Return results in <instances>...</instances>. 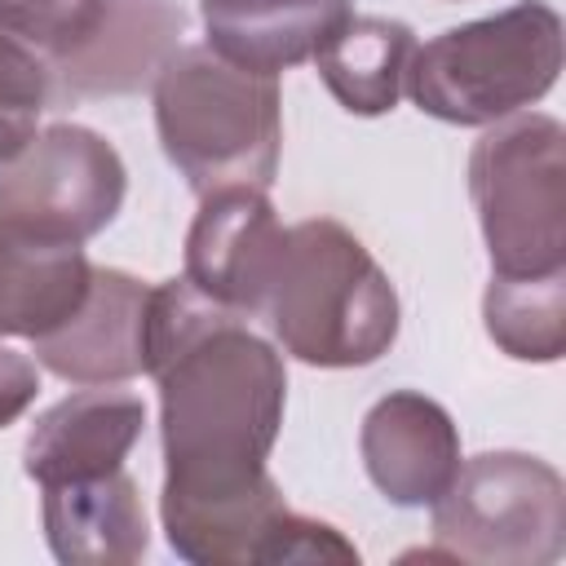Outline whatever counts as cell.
<instances>
[{
	"label": "cell",
	"instance_id": "3957f363",
	"mask_svg": "<svg viewBox=\"0 0 566 566\" xmlns=\"http://www.w3.org/2000/svg\"><path fill=\"white\" fill-rule=\"evenodd\" d=\"M155 133L195 195L226 186L265 190L283 150V97L274 75H252L208 44H181L155 75Z\"/></svg>",
	"mask_w": 566,
	"mask_h": 566
},
{
	"label": "cell",
	"instance_id": "ac0fdd59",
	"mask_svg": "<svg viewBox=\"0 0 566 566\" xmlns=\"http://www.w3.org/2000/svg\"><path fill=\"white\" fill-rule=\"evenodd\" d=\"M53 102L49 62L22 40L0 31V164H9L31 137Z\"/></svg>",
	"mask_w": 566,
	"mask_h": 566
},
{
	"label": "cell",
	"instance_id": "8fae6325",
	"mask_svg": "<svg viewBox=\"0 0 566 566\" xmlns=\"http://www.w3.org/2000/svg\"><path fill=\"white\" fill-rule=\"evenodd\" d=\"M181 31L177 0H106L93 35L49 62L53 102L124 97L155 84L159 66L181 49Z\"/></svg>",
	"mask_w": 566,
	"mask_h": 566
},
{
	"label": "cell",
	"instance_id": "52a82bcc",
	"mask_svg": "<svg viewBox=\"0 0 566 566\" xmlns=\"http://www.w3.org/2000/svg\"><path fill=\"white\" fill-rule=\"evenodd\" d=\"M128 190L119 150L84 124H49L0 164V226L35 243H88Z\"/></svg>",
	"mask_w": 566,
	"mask_h": 566
},
{
	"label": "cell",
	"instance_id": "e0dca14e",
	"mask_svg": "<svg viewBox=\"0 0 566 566\" xmlns=\"http://www.w3.org/2000/svg\"><path fill=\"white\" fill-rule=\"evenodd\" d=\"M486 336L517 363H557L566 349V270L557 274H491L482 292Z\"/></svg>",
	"mask_w": 566,
	"mask_h": 566
},
{
	"label": "cell",
	"instance_id": "8992f818",
	"mask_svg": "<svg viewBox=\"0 0 566 566\" xmlns=\"http://www.w3.org/2000/svg\"><path fill=\"white\" fill-rule=\"evenodd\" d=\"M429 509L433 548L447 562L548 566L566 548V482L526 451L460 460V473Z\"/></svg>",
	"mask_w": 566,
	"mask_h": 566
},
{
	"label": "cell",
	"instance_id": "9c48e42d",
	"mask_svg": "<svg viewBox=\"0 0 566 566\" xmlns=\"http://www.w3.org/2000/svg\"><path fill=\"white\" fill-rule=\"evenodd\" d=\"M146 310L150 283L115 265H93L80 310L35 336L31 354L66 385H124L146 371Z\"/></svg>",
	"mask_w": 566,
	"mask_h": 566
},
{
	"label": "cell",
	"instance_id": "30bf717a",
	"mask_svg": "<svg viewBox=\"0 0 566 566\" xmlns=\"http://www.w3.org/2000/svg\"><path fill=\"white\" fill-rule=\"evenodd\" d=\"M358 451L371 486L398 509H429L464 460L447 407L416 389H394L367 407Z\"/></svg>",
	"mask_w": 566,
	"mask_h": 566
},
{
	"label": "cell",
	"instance_id": "4fadbf2b",
	"mask_svg": "<svg viewBox=\"0 0 566 566\" xmlns=\"http://www.w3.org/2000/svg\"><path fill=\"white\" fill-rule=\"evenodd\" d=\"M203 35L217 57L252 75H283L354 18L349 0H199Z\"/></svg>",
	"mask_w": 566,
	"mask_h": 566
},
{
	"label": "cell",
	"instance_id": "7c38bea8",
	"mask_svg": "<svg viewBox=\"0 0 566 566\" xmlns=\"http://www.w3.org/2000/svg\"><path fill=\"white\" fill-rule=\"evenodd\" d=\"M146 429V402L115 385H84L49 407L22 447V473L44 491L124 469V455Z\"/></svg>",
	"mask_w": 566,
	"mask_h": 566
},
{
	"label": "cell",
	"instance_id": "2e32d148",
	"mask_svg": "<svg viewBox=\"0 0 566 566\" xmlns=\"http://www.w3.org/2000/svg\"><path fill=\"white\" fill-rule=\"evenodd\" d=\"M411 53H416V31L407 22L354 13L314 53V66H318V80L327 84V93L340 102V111L376 119L398 106Z\"/></svg>",
	"mask_w": 566,
	"mask_h": 566
},
{
	"label": "cell",
	"instance_id": "6da1fadb",
	"mask_svg": "<svg viewBox=\"0 0 566 566\" xmlns=\"http://www.w3.org/2000/svg\"><path fill=\"white\" fill-rule=\"evenodd\" d=\"M146 376L159 385L164 491L208 495L265 478L287 371L243 314L203 296L186 274L150 283Z\"/></svg>",
	"mask_w": 566,
	"mask_h": 566
},
{
	"label": "cell",
	"instance_id": "7a4b0ae2",
	"mask_svg": "<svg viewBox=\"0 0 566 566\" xmlns=\"http://www.w3.org/2000/svg\"><path fill=\"white\" fill-rule=\"evenodd\" d=\"M261 318L310 367H367L398 340V292L354 230L332 217L287 226Z\"/></svg>",
	"mask_w": 566,
	"mask_h": 566
},
{
	"label": "cell",
	"instance_id": "5b68a950",
	"mask_svg": "<svg viewBox=\"0 0 566 566\" xmlns=\"http://www.w3.org/2000/svg\"><path fill=\"white\" fill-rule=\"evenodd\" d=\"M469 199L491 274L566 270V128L553 115L517 111L486 124L469 155Z\"/></svg>",
	"mask_w": 566,
	"mask_h": 566
},
{
	"label": "cell",
	"instance_id": "9a60e30c",
	"mask_svg": "<svg viewBox=\"0 0 566 566\" xmlns=\"http://www.w3.org/2000/svg\"><path fill=\"white\" fill-rule=\"evenodd\" d=\"M93 265L75 243H35L0 226V336H44L62 327L84 292Z\"/></svg>",
	"mask_w": 566,
	"mask_h": 566
},
{
	"label": "cell",
	"instance_id": "d6986e66",
	"mask_svg": "<svg viewBox=\"0 0 566 566\" xmlns=\"http://www.w3.org/2000/svg\"><path fill=\"white\" fill-rule=\"evenodd\" d=\"M102 13L106 0H0V31L53 62L84 44Z\"/></svg>",
	"mask_w": 566,
	"mask_h": 566
},
{
	"label": "cell",
	"instance_id": "277c9868",
	"mask_svg": "<svg viewBox=\"0 0 566 566\" xmlns=\"http://www.w3.org/2000/svg\"><path fill=\"white\" fill-rule=\"evenodd\" d=\"M557 75L562 13L548 0H517L416 44L402 93L442 124L486 128L535 106Z\"/></svg>",
	"mask_w": 566,
	"mask_h": 566
},
{
	"label": "cell",
	"instance_id": "ba28073f",
	"mask_svg": "<svg viewBox=\"0 0 566 566\" xmlns=\"http://www.w3.org/2000/svg\"><path fill=\"white\" fill-rule=\"evenodd\" d=\"M287 226L256 186H226L199 195L186 234V279L234 314H261L270 279L283 256Z\"/></svg>",
	"mask_w": 566,
	"mask_h": 566
},
{
	"label": "cell",
	"instance_id": "ffe728a7",
	"mask_svg": "<svg viewBox=\"0 0 566 566\" xmlns=\"http://www.w3.org/2000/svg\"><path fill=\"white\" fill-rule=\"evenodd\" d=\"M40 394V371H35V358L0 345V429L13 424Z\"/></svg>",
	"mask_w": 566,
	"mask_h": 566
},
{
	"label": "cell",
	"instance_id": "5bb4252c",
	"mask_svg": "<svg viewBox=\"0 0 566 566\" xmlns=\"http://www.w3.org/2000/svg\"><path fill=\"white\" fill-rule=\"evenodd\" d=\"M40 517L49 553L66 566H128L150 548L146 504L124 469L44 486Z\"/></svg>",
	"mask_w": 566,
	"mask_h": 566
}]
</instances>
